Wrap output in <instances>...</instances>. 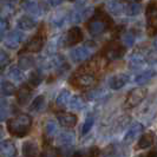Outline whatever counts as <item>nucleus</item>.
<instances>
[{
  "label": "nucleus",
  "mask_w": 157,
  "mask_h": 157,
  "mask_svg": "<svg viewBox=\"0 0 157 157\" xmlns=\"http://www.w3.org/2000/svg\"><path fill=\"white\" fill-rule=\"evenodd\" d=\"M32 124V118L27 113H20L17 117L11 118L7 122V128L10 134L16 137H24L30 131Z\"/></svg>",
  "instance_id": "obj_1"
},
{
  "label": "nucleus",
  "mask_w": 157,
  "mask_h": 157,
  "mask_svg": "<svg viewBox=\"0 0 157 157\" xmlns=\"http://www.w3.org/2000/svg\"><path fill=\"white\" fill-rule=\"evenodd\" d=\"M110 18L106 16V14H96L94 19L89 23L87 25V29L89 32L92 34V36H99L104 32L106 31L109 27H110Z\"/></svg>",
  "instance_id": "obj_2"
},
{
  "label": "nucleus",
  "mask_w": 157,
  "mask_h": 157,
  "mask_svg": "<svg viewBox=\"0 0 157 157\" xmlns=\"http://www.w3.org/2000/svg\"><path fill=\"white\" fill-rule=\"evenodd\" d=\"M72 83H73V85H76L79 89H89L94 85L96 76L94 72L83 67L82 70H79L76 73V76L72 79Z\"/></svg>",
  "instance_id": "obj_3"
},
{
  "label": "nucleus",
  "mask_w": 157,
  "mask_h": 157,
  "mask_svg": "<svg viewBox=\"0 0 157 157\" xmlns=\"http://www.w3.org/2000/svg\"><path fill=\"white\" fill-rule=\"evenodd\" d=\"M147 94H148V90L144 87H136L134 90H131L126 97V108H136L145 99Z\"/></svg>",
  "instance_id": "obj_4"
},
{
  "label": "nucleus",
  "mask_w": 157,
  "mask_h": 157,
  "mask_svg": "<svg viewBox=\"0 0 157 157\" xmlns=\"http://www.w3.org/2000/svg\"><path fill=\"white\" fill-rule=\"evenodd\" d=\"M147 23H148V30L150 34L157 33V2L151 1L147 7Z\"/></svg>",
  "instance_id": "obj_5"
},
{
  "label": "nucleus",
  "mask_w": 157,
  "mask_h": 157,
  "mask_svg": "<svg viewBox=\"0 0 157 157\" xmlns=\"http://www.w3.org/2000/svg\"><path fill=\"white\" fill-rule=\"evenodd\" d=\"M96 45H92V43H87L83 46H79L77 48H75L71 53V58L73 62H77V63H80V62H84L86 60L87 58L91 56L92 51Z\"/></svg>",
  "instance_id": "obj_6"
},
{
  "label": "nucleus",
  "mask_w": 157,
  "mask_h": 157,
  "mask_svg": "<svg viewBox=\"0 0 157 157\" xmlns=\"http://www.w3.org/2000/svg\"><path fill=\"white\" fill-rule=\"evenodd\" d=\"M125 48L118 43H110L105 48V57L109 60H117L124 56Z\"/></svg>",
  "instance_id": "obj_7"
},
{
  "label": "nucleus",
  "mask_w": 157,
  "mask_h": 157,
  "mask_svg": "<svg viewBox=\"0 0 157 157\" xmlns=\"http://www.w3.org/2000/svg\"><path fill=\"white\" fill-rule=\"evenodd\" d=\"M83 40V33L80 31V29L75 26L69 30V32L66 33V37H65V40H64V44L66 46H72L75 44H78Z\"/></svg>",
  "instance_id": "obj_8"
},
{
  "label": "nucleus",
  "mask_w": 157,
  "mask_h": 157,
  "mask_svg": "<svg viewBox=\"0 0 157 157\" xmlns=\"http://www.w3.org/2000/svg\"><path fill=\"white\" fill-rule=\"evenodd\" d=\"M57 119L59 122V124L64 128H73L77 124V116L70 113V112H59L57 115Z\"/></svg>",
  "instance_id": "obj_9"
},
{
  "label": "nucleus",
  "mask_w": 157,
  "mask_h": 157,
  "mask_svg": "<svg viewBox=\"0 0 157 157\" xmlns=\"http://www.w3.org/2000/svg\"><path fill=\"white\" fill-rule=\"evenodd\" d=\"M17 149L12 141H4L0 143V157H16Z\"/></svg>",
  "instance_id": "obj_10"
},
{
  "label": "nucleus",
  "mask_w": 157,
  "mask_h": 157,
  "mask_svg": "<svg viewBox=\"0 0 157 157\" xmlns=\"http://www.w3.org/2000/svg\"><path fill=\"white\" fill-rule=\"evenodd\" d=\"M142 130H143V125L140 124V123H134L131 128L128 130V132L125 134L124 136V143L126 144H130V143H132V142L140 136V134L142 132Z\"/></svg>",
  "instance_id": "obj_11"
},
{
  "label": "nucleus",
  "mask_w": 157,
  "mask_h": 157,
  "mask_svg": "<svg viewBox=\"0 0 157 157\" xmlns=\"http://www.w3.org/2000/svg\"><path fill=\"white\" fill-rule=\"evenodd\" d=\"M43 45H44V38H43V36L38 34L29 41V44L25 47V51H27V52H39L43 48Z\"/></svg>",
  "instance_id": "obj_12"
},
{
  "label": "nucleus",
  "mask_w": 157,
  "mask_h": 157,
  "mask_svg": "<svg viewBox=\"0 0 157 157\" xmlns=\"http://www.w3.org/2000/svg\"><path fill=\"white\" fill-rule=\"evenodd\" d=\"M21 39H23L21 33L18 31H13V32H11L7 37H6V39H5V45L7 47H10V48H12V50H14V48H17V47L19 46Z\"/></svg>",
  "instance_id": "obj_13"
},
{
  "label": "nucleus",
  "mask_w": 157,
  "mask_h": 157,
  "mask_svg": "<svg viewBox=\"0 0 157 157\" xmlns=\"http://www.w3.org/2000/svg\"><path fill=\"white\" fill-rule=\"evenodd\" d=\"M128 82H129V76L125 73H119L110 79V87L113 90H118L124 86Z\"/></svg>",
  "instance_id": "obj_14"
},
{
  "label": "nucleus",
  "mask_w": 157,
  "mask_h": 157,
  "mask_svg": "<svg viewBox=\"0 0 157 157\" xmlns=\"http://www.w3.org/2000/svg\"><path fill=\"white\" fill-rule=\"evenodd\" d=\"M38 144L33 141H27L23 145V154L25 157H37L38 156Z\"/></svg>",
  "instance_id": "obj_15"
},
{
  "label": "nucleus",
  "mask_w": 157,
  "mask_h": 157,
  "mask_svg": "<svg viewBox=\"0 0 157 157\" xmlns=\"http://www.w3.org/2000/svg\"><path fill=\"white\" fill-rule=\"evenodd\" d=\"M31 97H32V91L27 85H23V86L18 90V103L19 104L25 105L26 103L31 99Z\"/></svg>",
  "instance_id": "obj_16"
},
{
  "label": "nucleus",
  "mask_w": 157,
  "mask_h": 157,
  "mask_svg": "<svg viewBox=\"0 0 157 157\" xmlns=\"http://www.w3.org/2000/svg\"><path fill=\"white\" fill-rule=\"evenodd\" d=\"M34 64H36V60L32 56H21L18 60V66L21 70H30L34 66Z\"/></svg>",
  "instance_id": "obj_17"
},
{
  "label": "nucleus",
  "mask_w": 157,
  "mask_h": 157,
  "mask_svg": "<svg viewBox=\"0 0 157 157\" xmlns=\"http://www.w3.org/2000/svg\"><path fill=\"white\" fill-rule=\"evenodd\" d=\"M18 26L19 29H21L24 31H30L32 29L36 27V21L32 19L31 17H21L19 20H18Z\"/></svg>",
  "instance_id": "obj_18"
},
{
  "label": "nucleus",
  "mask_w": 157,
  "mask_h": 157,
  "mask_svg": "<svg viewBox=\"0 0 157 157\" xmlns=\"http://www.w3.org/2000/svg\"><path fill=\"white\" fill-rule=\"evenodd\" d=\"M145 64V57L141 53H135L131 58H130V67L137 70V69H141L142 66Z\"/></svg>",
  "instance_id": "obj_19"
},
{
  "label": "nucleus",
  "mask_w": 157,
  "mask_h": 157,
  "mask_svg": "<svg viewBox=\"0 0 157 157\" xmlns=\"http://www.w3.org/2000/svg\"><path fill=\"white\" fill-rule=\"evenodd\" d=\"M108 10H109V12H110L111 14H113V16H121L122 14V12H123V5L117 1V0H111L108 2Z\"/></svg>",
  "instance_id": "obj_20"
},
{
  "label": "nucleus",
  "mask_w": 157,
  "mask_h": 157,
  "mask_svg": "<svg viewBox=\"0 0 157 157\" xmlns=\"http://www.w3.org/2000/svg\"><path fill=\"white\" fill-rule=\"evenodd\" d=\"M152 144H154V135L150 134V132L144 134L141 138H140L138 149H147V148H150Z\"/></svg>",
  "instance_id": "obj_21"
},
{
  "label": "nucleus",
  "mask_w": 157,
  "mask_h": 157,
  "mask_svg": "<svg viewBox=\"0 0 157 157\" xmlns=\"http://www.w3.org/2000/svg\"><path fill=\"white\" fill-rule=\"evenodd\" d=\"M154 76H155V72H154V71L147 70V71H144V72H142V73H140V75L136 77L135 82H136L138 85H143V84L150 82V79L152 78Z\"/></svg>",
  "instance_id": "obj_22"
},
{
  "label": "nucleus",
  "mask_w": 157,
  "mask_h": 157,
  "mask_svg": "<svg viewBox=\"0 0 157 157\" xmlns=\"http://www.w3.org/2000/svg\"><path fill=\"white\" fill-rule=\"evenodd\" d=\"M8 77L13 82H21V80H24V73L20 67L13 66L8 71Z\"/></svg>",
  "instance_id": "obj_23"
},
{
  "label": "nucleus",
  "mask_w": 157,
  "mask_h": 157,
  "mask_svg": "<svg viewBox=\"0 0 157 157\" xmlns=\"http://www.w3.org/2000/svg\"><path fill=\"white\" fill-rule=\"evenodd\" d=\"M141 11H142L141 5L137 4V2H130L125 7V13L130 17L138 16V14L141 13Z\"/></svg>",
  "instance_id": "obj_24"
},
{
  "label": "nucleus",
  "mask_w": 157,
  "mask_h": 157,
  "mask_svg": "<svg viewBox=\"0 0 157 157\" xmlns=\"http://www.w3.org/2000/svg\"><path fill=\"white\" fill-rule=\"evenodd\" d=\"M75 140V136L71 132H62V134L58 136V143L62 144V145H69L71 144Z\"/></svg>",
  "instance_id": "obj_25"
},
{
  "label": "nucleus",
  "mask_w": 157,
  "mask_h": 157,
  "mask_svg": "<svg viewBox=\"0 0 157 157\" xmlns=\"http://www.w3.org/2000/svg\"><path fill=\"white\" fill-rule=\"evenodd\" d=\"M44 131H45V136H46L48 140H52L55 137L56 132H57V125H56L55 122H52V121L47 122Z\"/></svg>",
  "instance_id": "obj_26"
},
{
  "label": "nucleus",
  "mask_w": 157,
  "mask_h": 157,
  "mask_svg": "<svg viewBox=\"0 0 157 157\" xmlns=\"http://www.w3.org/2000/svg\"><path fill=\"white\" fill-rule=\"evenodd\" d=\"M121 40H122V44L125 47L132 46L135 43V36L132 32H124L121 37Z\"/></svg>",
  "instance_id": "obj_27"
},
{
  "label": "nucleus",
  "mask_w": 157,
  "mask_h": 157,
  "mask_svg": "<svg viewBox=\"0 0 157 157\" xmlns=\"http://www.w3.org/2000/svg\"><path fill=\"white\" fill-rule=\"evenodd\" d=\"M69 105H70V108L72 110H80L83 108V105H84V101H83L82 97L75 96L69 101Z\"/></svg>",
  "instance_id": "obj_28"
},
{
  "label": "nucleus",
  "mask_w": 157,
  "mask_h": 157,
  "mask_svg": "<svg viewBox=\"0 0 157 157\" xmlns=\"http://www.w3.org/2000/svg\"><path fill=\"white\" fill-rule=\"evenodd\" d=\"M69 101H70V92H69L67 90H63L60 94H58L56 103H57V105L63 106V105H65Z\"/></svg>",
  "instance_id": "obj_29"
},
{
  "label": "nucleus",
  "mask_w": 157,
  "mask_h": 157,
  "mask_svg": "<svg viewBox=\"0 0 157 157\" xmlns=\"http://www.w3.org/2000/svg\"><path fill=\"white\" fill-rule=\"evenodd\" d=\"M40 82H41V75H40L39 71H33L31 75H30V77H29V83L33 85V86H37V85H39Z\"/></svg>",
  "instance_id": "obj_30"
},
{
  "label": "nucleus",
  "mask_w": 157,
  "mask_h": 157,
  "mask_svg": "<svg viewBox=\"0 0 157 157\" xmlns=\"http://www.w3.org/2000/svg\"><path fill=\"white\" fill-rule=\"evenodd\" d=\"M1 89L6 96H12V94H16V86L11 82H4L1 85Z\"/></svg>",
  "instance_id": "obj_31"
},
{
  "label": "nucleus",
  "mask_w": 157,
  "mask_h": 157,
  "mask_svg": "<svg viewBox=\"0 0 157 157\" xmlns=\"http://www.w3.org/2000/svg\"><path fill=\"white\" fill-rule=\"evenodd\" d=\"M23 6L27 12H30L32 14H37V13H38V5H37V2H34V1H31V0L25 1Z\"/></svg>",
  "instance_id": "obj_32"
},
{
  "label": "nucleus",
  "mask_w": 157,
  "mask_h": 157,
  "mask_svg": "<svg viewBox=\"0 0 157 157\" xmlns=\"http://www.w3.org/2000/svg\"><path fill=\"white\" fill-rule=\"evenodd\" d=\"M45 98H44V96H38L34 101H33V103H32L31 105V110L32 111H39L41 110V108L44 106V101Z\"/></svg>",
  "instance_id": "obj_33"
},
{
  "label": "nucleus",
  "mask_w": 157,
  "mask_h": 157,
  "mask_svg": "<svg viewBox=\"0 0 157 157\" xmlns=\"http://www.w3.org/2000/svg\"><path fill=\"white\" fill-rule=\"evenodd\" d=\"M92 125H94V118L91 117V116H89V117L86 118V121L84 122V125H83V129H82V132L85 135L87 134L89 131H90V129L92 128Z\"/></svg>",
  "instance_id": "obj_34"
},
{
  "label": "nucleus",
  "mask_w": 157,
  "mask_h": 157,
  "mask_svg": "<svg viewBox=\"0 0 157 157\" xmlns=\"http://www.w3.org/2000/svg\"><path fill=\"white\" fill-rule=\"evenodd\" d=\"M8 62H10V56L5 51L0 50V69L4 67V66H6L8 64Z\"/></svg>",
  "instance_id": "obj_35"
},
{
  "label": "nucleus",
  "mask_w": 157,
  "mask_h": 157,
  "mask_svg": "<svg viewBox=\"0 0 157 157\" xmlns=\"http://www.w3.org/2000/svg\"><path fill=\"white\" fill-rule=\"evenodd\" d=\"M92 16H94V8L87 7L82 12V20H86V19H89L90 17Z\"/></svg>",
  "instance_id": "obj_36"
},
{
  "label": "nucleus",
  "mask_w": 157,
  "mask_h": 157,
  "mask_svg": "<svg viewBox=\"0 0 157 157\" xmlns=\"http://www.w3.org/2000/svg\"><path fill=\"white\" fill-rule=\"evenodd\" d=\"M7 26H8L7 20H6L5 18L0 17V34H2L4 32L7 30Z\"/></svg>",
  "instance_id": "obj_37"
},
{
  "label": "nucleus",
  "mask_w": 157,
  "mask_h": 157,
  "mask_svg": "<svg viewBox=\"0 0 157 157\" xmlns=\"http://www.w3.org/2000/svg\"><path fill=\"white\" fill-rule=\"evenodd\" d=\"M50 1H51V4H52V5L57 6V5H59V4H60L63 0H50Z\"/></svg>",
  "instance_id": "obj_38"
},
{
  "label": "nucleus",
  "mask_w": 157,
  "mask_h": 157,
  "mask_svg": "<svg viewBox=\"0 0 157 157\" xmlns=\"http://www.w3.org/2000/svg\"><path fill=\"white\" fill-rule=\"evenodd\" d=\"M148 157H157V149L154 150V151H151L149 155H148Z\"/></svg>",
  "instance_id": "obj_39"
},
{
  "label": "nucleus",
  "mask_w": 157,
  "mask_h": 157,
  "mask_svg": "<svg viewBox=\"0 0 157 157\" xmlns=\"http://www.w3.org/2000/svg\"><path fill=\"white\" fill-rule=\"evenodd\" d=\"M2 136H4V131H2V128L0 126V138H1Z\"/></svg>",
  "instance_id": "obj_40"
},
{
  "label": "nucleus",
  "mask_w": 157,
  "mask_h": 157,
  "mask_svg": "<svg viewBox=\"0 0 157 157\" xmlns=\"http://www.w3.org/2000/svg\"><path fill=\"white\" fill-rule=\"evenodd\" d=\"M154 46H155V48H156V51H157V37H156V39L154 40Z\"/></svg>",
  "instance_id": "obj_41"
},
{
  "label": "nucleus",
  "mask_w": 157,
  "mask_h": 157,
  "mask_svg": "<svg viewBox=\"0 0 157 157\" xmlns=\"http://www.w3.org/2000/svg\"><path fill=\"white\" fill-rule=\"evenodd\" d=\"M128 2H137V1H140V0H125Z\"/></svg>",
  "instance_id": "obj_42"
},
{
  "label": "nucleus",
  "mask_w": 157,
  "mask_h": 157,
  "mask_svg": "<svg viewBox=\"0 0 157 157\" xmlns=\"http://www.w3.org/2000/svg\"><path fill=\"white\" fill-rule=\"evenodd\" d=\"M1 39H2V34H0V41H1Z\"/></svg>",
  "instance_id": "obj_43"
},
{
  "label": "nucleus",
  "mask_w": 157,
  "mask_h": 157,
  "mask_svg": "<svg viewBox=\"0 0 157 157\" xmlns=\"http://www.w3.org/2000/svg\"><path fill=\"white\" fill-rule=\"evenodd\" d=\"M70 1H73V0H70Z\"/></svg>",
  "instance_id": "obj_44"
}]
</instances>
